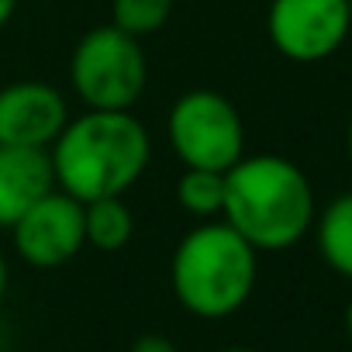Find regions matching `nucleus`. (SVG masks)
<instances>
[{
    "label": "nucleus",
    "instance_id": "nucleus-5",
    "mask_svg": "<svg viewBox=\"0 0 352 352\" xmlns=\"http://www.w3.org/2000/svg\"><path fill=\"white\" fill-rule=\"evenodd\" d=\"M169 148L184 166L228 173L245 155V121L218 90H187L166 118Z\"/></svg>",
    "mask_w": 352,
    "mask_h": 352
},
{
    "label": "nucleus",
    "instance_id": "nucleus-11",
    "mask_svg": "<svg viewBox=\"0 0 352 352\" xmlns=\"http://www.w3.org/2000/svg\"><path fill=\"white\" fill-rule=\"evenodd\" d=\"M135 235V214L124 197H97L83 204V239L100 252H121Z\"/></svg>",
    "mask_w": 352,
    "mask_h": 352
},
{
    "label": "nucleus",
    "instance_id": "nucleus-8",
    "mask_svg": "<svg viewBox=\"0 0 352 352\" xmlns=\"http://www.w3.org/2000/svg\"><path fill=\"white\" fill-rule=\"evenodd\" d=\"M66 121L69 104L52 83L18 80L0 87V145L49 148Z\"/></svg>",
    "mask_w": 352,
    "mask_h": 352
},
{
    "label": "nucleus",
    "instance_id": "nucleus-13",
    "mask_svg": "<svg viewBox=\"0 0 352 352\" xmlns=\"http://www.w3.org/2000/svg\"><path fill=\"white\" fill-rule=\"evenodd\" d=\"M173 4L176 0H111V25L135 38H145L169 21Z\"/></svg>",
    "mask_w": 352,
    "mask_h": 352
},
{
    "label": "nucleus",
    "instance_id": "nucleus-19",
    "mask_svg": "<svg viewBox=\"0 0 352 352\" xmlns=\"http://www.w3.org/2000/svg\"><path fill=\"white\" fill-rule=\"evenodd\" d=\"M218 352H259V349H245V345H232V349H218Z\"/></svg>",
    "mask_w": 352,
    "mask_h": 352
},
{
    "label": "nucleus",
    "instance_id": "nucleus-1",
    "mask_svg": "<svg viewBox=\"0 0 352 352\" xmlns=\"http://www.w3.org/2000/svg\"><path fill=\"white\" fill-rule=\"evenodd\" d=\"M56 187L80 204L124 197L152 162V135L131 111H83L49 145Z\"/></svg>",
    "mask_w": 352,
    "mask_h": 352
},
{
    "label": "nucleus",
    "instance_id": "nucleus-3",
    "mask_svg": "<svg viewBox=\"0 0 352 352\" xmlns=\"http://www.w3.org/2000/svg\"><path fill=\"white\" fill-rule=\"evenodd\" d=\"M259 252L228 225L201 221L173 249L169 283L184 311L204 321L235 314L256 290Z\"/></svg>",
    "mask_w": 352,
    "mask_h": 352
},
{
    "label": "nucleus",
    "instance_id": "nucleus-16",
    "mask_svg": "<svg viewBox=\"0 0 352 352\" xmlns=\"http://www.w3.org/2000/svg\"><path fill=\"white\" fill-rule=\"evenodd\" d=\"M8 280H11V270H8L4 252H0V300H4V294H8Z\"/></svg>",
    "mask_w": 352,
    "mask_h": 352
},
{
    "label": "nucleus",
    "instance_id": "nucleus-2",
    "mask_svg": "<svg viewBox=\"0 0 352 352\" xmlns=\"http://www.w3.org/2000/svg\"><path fill=\"white\" fill-rule=\"evenodd\" d=\"M314 214L311 180L287 155H242L225 173L221 218L256 252H283L297 245L311 232Z\"/></svg>",
    "mask_w": 352,
    "mask_h": 352
},
{
    "label": "nucleus",
    "instance_id": "nucleus-7",
    "mask_svg": "<svg viewBox=\"0 0 352 352\" xmlns=\"http://www.w3.org/2000/svg\"><path fill=\"white\" fill-rule=\"evenodd\" d=\"M14 252L35 270H56L69 263L83 245V204L59 187H52L42 201H35L11 225Z\"/></svg>",
    "mask_w": 352,
    "mask_h": 352
},
{
    "label": "nucleus",
    "instance_id": "nucleus-12",
    "mask_svg": "<svg viewBox=\"0 0 352 352\" xmlns=\"http://www.w3.org/2000/svg\"><path fill=\"white\" fill-rule=\"evenodd\" d=\"M176 204L194 218H214L225 204V173L218 169H197L184 166L180 180H176Z\"/></svg>",
    "mask_w": 352,
    "mask_h": 352
},
{
    "label": "nucleus",
    "instance_id": "nucleus-6",
    "mask_svg": "<svg viewBox=\"0 0 352 352\" xmlns=\"http://www.w3.org/2000/svg\"><path fill=\"white\" fill-rule=\"evenodd\" d=\"M266 32L283 59L324 63L352 32V0H270Z\"/></svg>",
    "mask_w": 352,
    "mask_h": 352
},
{
    "label": "nucleus",
    "instance_id": "nucleus-17",
    "mask_svg": "<svg viewBox=\"0 0 352 352\" xmlns=\"http://www.w3.org/2000/svg\"><path fill=\"white\" fill-rule=\"evenodd\" d=\"M345 335L352 342V297H349V307H345Z\"/></svg>",
    "mask_w": 352,
    "mask_h": 352
},
{
    "label": "nucleus",
    "instance_id": "nucleus-4",
    "mask_svg": "<svg viewBox=\"0 0 352 352\" xmlns=\"http://www.w3.org/2000/svg\"><path fill=\"white\" fill-rule=\"evenodd\" d=\"M69 87L87 111H131L148 87V59L135 35L97 25L69 56Z\"/></svg>",
    "mask_w": 352,
    "mask_h": 352
},
{
    "label": "nucleus",
    "instance_id": "nucleus-9",
    "mask_svg": "<svg viewBox=\"0 0 352 352\" xmlns=\"http://www.w3.org/2000/svg\"><path fill=\"white\" fill-rule=\"evenodd\" d=\"M56 187L49 148L0 145V228H11Z\"/></svg>",
    "mask_w": 352,
    "mask_h": 352
},
{
    "label": "nucleus",
    "instance_id": "nucleus-18",
    "mask_svg": "<svg viewBox=\"0 0 352 352\" xmlns=\"http://www.w3.org/2000/svg\"><path fill=\"white\" fill-rule=\"evenodd\" d=\"M345 152H349V162H352V114H349V128H345Z\"/></svg>",
    "mask_w": 352,
    "mask_h": 352
},
{
    "label": "nucleus",
    "instance_id": "nucleus-14",
    "mask_svg": "<svg viewBox=\"0 0 352 352\" xmlns=\"http://www.w3.org/2000/svg\"><path fill=\"white\" fill-rule=\"evenodd\" d=\"M128 352H180V349H176L166 335H142V338H135V345Z\"/></svg>",
    "mask_w": 352,
    "mask_h": 352
},
{
    "label": "nucleus",
    "instance_id": "nucleus-10",
    "mask_svg": "<svg viewBox=\"0 0 352 352\" xmlns=\"http://www.w3.org/2000/svg\"><path fill=\"white\" fill-rule=\"evenodd\" d=\"M311 228H314V242L324 266L352 280V190L328 201V208L314 214Z\"/></svg>",
    "mask_w": 352,
    "mask_h": 352
},
{
    "label": "nucleus",
    "instance_id": "nucleus-15",
    "mask_svg": "<svg viewBox=\"0 0 352 352\" xmlns=\"http://www.w3.org/2000/svg\"><path fill=\"white\" fill-rule=\"evenodd\" d=\"M14 11H18V0H0V28L14 18Z\"/></svg>",
    "mask_w": 352,
    "mask_h": 352
}]
</instances>
